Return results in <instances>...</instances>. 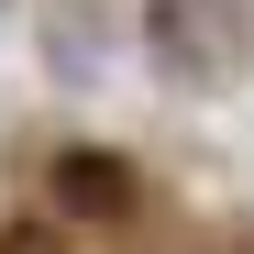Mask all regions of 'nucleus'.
I'll list each match as a JSON object with an SVG mask.
<instances>
[{
    "label": "nucleus",
    "instance_id": "1",
    "mask_svg": "<svg viewBox=\"0 0 254 254\" xmlns=\"http://www.w3.org/2000/svg\"><path fill=\"white\" fill-rule=\"evenodd\" d=\"M243 45H254L243 0H166V11H155V56L177 66V77H232Z\"/></svg>",
    "mask_w": 254,
    "mask_h": 254
},
{
    "label": "nucleus",
    "instance_id": "2",
    "mask_svg": "<svg viewBox=\"0 0 254 254\" xmlns=\"http://www.w3.org/2000/svg\"><path fill=\"white\" fill-rule=\"evenodd\" d=\"M56 210H77V221H122V210H133V166L100 155V144H66V155H56Z\"/></svg>",
    "mask_w": 254,
    "mask_h": 254
},
{
    "label": "nucleus",
    "instance_id": "3",
    "mask_svg": "<svg viewBox=\"0 0 254 254\" xmlns=\"http://www.w3.org/2000/svg\"><path fill=\"white\" fill-rule=\"evenodd\" d=\"M0 254H66V243H56L45 221H0Z\"/></svg>",
    "mask_w": 254,
    "mask_h": 254
}]
</instances>
